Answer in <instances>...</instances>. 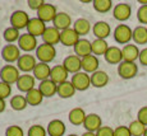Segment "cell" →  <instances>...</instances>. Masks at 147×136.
<instances>
[{"label": "cell", "mask_w": 147, "mask_h": 136, "mask_svg": "<svg viewBox=\"0 0 147 136\" xmlns=\"http://www.w3.org/2000/svg\"><path fill=\"white\" fill-rule=\"evenodd\" d=\"M55 56H56L55 46L44 43V42L41 45H38L37 50H36V59H38V62L49 64L55 59Z\"/></svg>", "instance_id": "cell-1"}, {"label": "cell", "mask_w": 147, "mask_h": 136, "mask_svg": "<svg viewBox=\"0 0 147 136\" xmlns=\"http://www.w3.org/2000/svg\"><path fill=\"white\" fill-rule=\"evenodd\" d=\"M113 36H114L115 42L125 46V45H128L129 42H131V39L133 38V29L127 24H119L114 29Z\"/></svg>", "instance_id": "cell-2"}, {"label": "cell", "mask_w": 147, "mask_h": 136, "mask_svg": "<svg viewBox=\"0 0 147 136\" xmlns=\"http://www.w3.org/2000/svg\"><path fill=\"white\" fill-rule=\"evenodd\" d=\"M19 76H21V73H19V69L14 65H5L1 70H0V79L1 81L8 84H17Z\"/></svg>", "instance_id": "cell-3"}, {"label": "cell", "mask_w": 147, "mask_h": 136, "mask_svg": "<svg viewBox=\"0 0 147 136\" xmlns=\"http://www.w3.org/2000/svg\"><path fill=\"white\" fill-rule=\"evenodd\" d=\"M37 65V60L36 56L30 55V53H24L19 57V60L17 61V67L19 69V71H23L24 74H30L31 71H33V69Z\"/></svg>", "instance_id": "cell-4"}, {"label": "cell", "mask_w": 147, "mask_h": 136, "mask_svg": "<svg viewBox=\"0 0 147 136\" xmlns=\"http://www.w3.org/2000/svg\"><path fill=\"white\" fill-rule=\"evenodd\" d=\"M118 74L121 79H125V80L133 79L138 74V66L136 65V62L123 61L118 65Z\"/></svg>", "instance_id": "cell-5"}, {"label": "cell", "mask_w": 147, "mask_h": 136, "mask_svg": "<svg viewBox=\"0 0 147 136\" xmlns=\"http://www.w3.org/2000/svg\"><path fill=\"white\" fill-rule=\"evenodd\" d=\"M70 81H72V84L74 85L76 90L83 92V90H87L91 87V75L84 71H80L72 76V80Z\"/></svg>", "instance_id": "cell-6"}, {"label": "cell", "mask_w": 147, "mask_h": 136, "mask_svg": "<svg viewBox=\"0 0 147 136\" xmlns=\"http://www.w3.org/2000/svg\"><path fill=\"white\" fill-rule=\"evenodd\" d=\"M22 56L21 49H19L17 45H7V46L3 47L1 50V57L3 60L8 64H12V62H17L19 60V57Z\"/></svg>", "instance_id": "cell-7"}, {"label": "cell", "mask_w": 147, "mask_h": 136, "mask_svg": "<svg viewBox=\"0 0 147 136\" xmlns=\"http://www.w3.org/2000/svg\"><path fill=\"white\" fill-rule=\"evenodd\" d=\"M30 17L26 12L23 10H17L10 15V27L17 28V29H23L27 28L28 23H30Z\"/></svg>", "instance_id": "cell-8"}, {"label": "cell", "mask_w": 147, "mask_h": 136, "mask_svg": "<svg viewBox=\"0 0 147 136\" xmlns=\"http://www.w3.org/2000/svg\"><path fill=\"white\" fill-rule=\"evenodd\" d=\"M18 47L21 50H23L24 52H31V51H36L38 47L37 45V37L30 35V33H24V35L21 36L18 41Z\"/></svg>", "instance_id": "cell-9"}, {"label": "cell", "mask_w": 147, "mask_h": 136, "mask_svg": "<svg viewBox=\"0 0 147 136\" xmlns=\"http://www.w3.org/2000/svg\"><path fill=\"white\" fill-rule=\"evenodd\" d=\"M56 14H58V10H56L55 5L45 3L40 9L37 10V18H40L45 23H49V22H53L55 19Z\"/></svg>", "instance_id": "cell-10"}, {"label": "cell", "mask_w": 147, "mask_h": 136, "mask_svg": "<svg viewBox=\"0 0 147 136\" xmlns=\"http://www.w3.org/2000/svg\"><path fill=\"white\" fill-rule=\"evenodd\" d=\"M132 14V7L127 3H119L113 9V17L119 22H125L131 18Z\"/></svg>", "instance_id": "cell-11"}, {"label": "cell", "mask_w": 147, "mask_h": 136, "mask_svg": "<svg viewBox=\"0 0 147 136\" xmlns=\"http://www.w3.org/2000/svg\"><path fill=\"white\" fill-rule=\"evenodd\" d=\"M63 66L67 69V71L69 74H77L81 71L82 69V59L78 57L77 55H69L64 59L63 61Z\"/></svg>", "instance_id": "cell-12"}, {"label": "cell", "mask_w": 147, "mask_h": 136, "mask_svg": "<svg viewBox=\"0 0 147 136\" xmlns=\"http://www.w3.org/2000/svg\"><path fill=\"white\" fill-rule=\"evenodd\" d=\"M80 35L76 32L73 28H68L65 31H61L60 35V43L64 45L67 47H74L77 45V42L80 41Z\"/></svg>", "instance_id": "cell-13"}, {"label": "cell", "mask_w": 147, "mask_h": 136, "mask_svg": "<svg viewBox=\"0 0 147 136\" xmlns=\"http://www.w3.org/2000/svg\"><path fill=\"white\" fill-rule=\"evenodd\" d=\"M46 23L45 22H42L40 18H31L30 19V23H28L27 25V31H28V33L30 35H32V36H35V37H38V36H41L42 37V35H44V32L46 31Z\"/></svg>", "instance_id": "cell-14"}, {"label": "cell", "mask_w": 147, "mask_h": 136, "mask_svg": "<svg viewBox=\"0 0 147 136\" xmlns=\"http://www.w3.org/2000/svg\"><path fill=\"white\" fill-rule=\"evenodd\" d=\"M83 127L86 129V131L97 132L100 130V127H102V120L97 113H90V115H87L86 120H84Z\"/></svg>", "instance_id": "cell-15"}, {"label": "cell", "mask_w": 147, "mask_h": 136, "mask_svg": "<svg viewBox=\"0 0 147 136\" xmlns=\"http://www.w3.org/2000/svg\"><path fill=\"white\" fill-rule=\"evenodd\" d=\"M68 75H69V73L67 71V69L63 66V64H61V65H56V66L51 67L50 79H51L55 84L60 85V84L68 81Z\"/></svg>", "instance_id": "cell-16"}, {"label": "cell", "mask_w": 147, "mask_h": 136, "mask_svg": "<svg viewBox=\"0 0 147 136\" xmlns=\"http://www.w3.org/2000/svg\"><path fill=\"white\" fill-rule=\"evenodd\" d=\"M92 33L95 35L96 38L98 39H106L111 33V27H110L109 23L104 21L96 22V23L92 25Z\"/></svg>", "instance_id": "cell-17"}, {"label": "cell", "mask_w": 147, "mask_h": 136, "mask_svg": "<svg viewBox=\"0 0 147 136\" xmlns=\"http://www.w3.org/2000/svg\"><path fill=\"white\" fill-rule=\"evenodd\" d=\"M35 84H36V79L33 75L30 74H22L19 76L18 81H17V88H18L21 92L28 93L30 90L35 89Z\"/></svg>", "instance_id": "cell-18"}, {"label": "cell", "mask_w": 147, "mask_h": 136, "mask_svg": "<svg viewBox=\"0 0 147 136\" xmlns=\"http://www.w3.org/2000/svg\"><path fill=\"white\" fill-rule=\"evenodd\" d=\"M98 65H100V62H98L97 56L92 55V53L86 56V57H82V69L87 74H94V73H96L98 70Z\"/></svg>", "instance_id": "cell-19"}, {"label": "cell", "mask_w": 147, "mask_h": 136, "mask_svg": "<svg viewBox=\"0 0 147 136\" xmlns=\"http://www.w3.org/2000/svg\"><path fill=\"white\" fill-rule=\"evenodd\" d=\"M60 35L61 32L59 29H56L55 27H47L44 35H42V41H44V43L55 46L60 42Z\"/></svg>", "instance_id": "cell-20"}, {"label": "cell", "mask_w": 147, "mask_h": 136, "mask_svg": "<svg viewBox=\"0 0 147 136\" xmlns=\"http://www.w3.org/2000/svg\"><path fill=\"white\" fill-rule=\"evenodd\" d=\"M73 49H74V53L78 57H86L92 53V42H90L86 38H81Z\"/></svg>", "instance_id": "cell-21"}, {"label": "cell", "mask_w": 147, "mask_h": 136, "mask_svg": "<svg viewBox=\"0 0 147 136\" xmlns=\"http://www.w3.org/2000/svg\"><path fill=\"white\" fill-rule=\"evenodd\" d=\"M106 62L111 65H119L120 62H123V52L119 47L117 46H110L109 50L106 51V53L104 55Z\"/></svg>", "instance_id": "cell-22"}, {"label": "cell", "mask_w": 147, "mask_h": 136, "mask_svg": "<svg viewBox=\"0 0 147 136\" xmlns=\"http://www.w3.org/2000/svg\"><path fill=\"white\" fill-rule=\"evenodd\" d=\"M70 24H72V18H70L69 14H67L64 12L58 13L55 19L53 21V27H55L56 29H59L60 32L70 28Z\"/></svg>", "instance_id": "cell-23"}, {"label": "cell", "mask_w": 147, "mask_h": 136, "mask_svg": "<svg viewBox=\"0 0 147 136\" xmlns=\"http://www.w3.org/2000/svg\"><path fill=\"white\" fill-rule=\"evenodd\" d=\"M50 74H51V67L49 66V64H45V62H37L36 67L32 71V75L35 76V79L40 81L50 79Z\"/></svg>", "instance_id": "cell-24"}, {"label": "cell", "mask_w": 147, "mask_h": 136, "mask_svg": "<svg viewBox=\"0 0 147 136\" xmlns=\"http://www.w3.org/2000/svg\"><path fill=\"white\" fill-rule=\"evenodd\" d=\"M123 52V61H128V62H134L136 60H138L140 57V49H138L137 45H132L128 43L121 49Z\"/></svg>", "instance_id": "cell-25"}, {"label": "cell", "mask_w": 147, "mask_h": 136, "mask_svg": "<svg viewBox=\"0 0 147 136\" xmlns=\"http://www.w3.org/2000/svg\"><path fill=\"white\" fill-rule=\"evenodd\" d=\"M47 134L49 136H64L67 131L65 123L61 120H53L47 125Z\"/></svg>", "instance_id": "cell-26"}, {"label": "cell", "mask_w": 147, "mask_h": 136, "mask_svg": "<svg viewBox=\"0 0 147 136\" xmlns=\"http://www.w3.org/2000/svg\"><path fill=\"white\" fill-rule=\"evenodd\" d=\"M87 115L84 112L83 108L81 107H76V108L70 109L69 115H68V118H69V122L74 126H80V125L84 123V120H86Z\"/></svg>", "instance_id": "cell-27"}, {"label": "cell", "mask_w": 147, "mask_h": 136, "mask_svg": "<svg viewBox=\"0 0 147 136\" xmlns=\"http://www.w3.org/2000/svg\"><path fill=\"white\" fill-rule=\"evenodd\" d=\"M38 89L41 90V93L44 94V97L51 98L58 93V84H55L51 79H47V80L40 81L38 84Z\"/></svg>", "instance_id": "cell-28"}, {"label": "cell", "mask_w": 147, "mask_h": 136, "mask_svg": "<svg viewBox=\"0 0 147 136\" xmlns=\"http://www.w3.org/2000/svg\"><path fill=\"white\" fill-rule=\"evenodd\" d=\"M109 83V75L106 71L97 70L96 73L91 74V85L95 88H104Z\"/></svg>", "instance_id": "cell-29"}, {"label": "cell", "mask_w": 147, "mask_h": 136, "mask_svg": "<svg viewBox=\"0 0 147 136\" xmlns=\"http://www.w3.org/2000/svg\"><path fill=\"white\" fill-rule=\"evenodd\" d=\"M73 29H74L81 37V36L88 35L90 31L92 29V27H91V23H90L86 18H80L74 22V24H73Z\"/></svg>", "instance_id": "cell-30"}, {"label": "cell", "mask_w": 147, "mask_h": 136, "mask_svg": "<svg viewBox=\"0 0 147 136\" xmlns=\"http://www.w3.org/2000/svg\"><path fill=\"white\" fill-rule=\"evenodd\" d=\"M26 99H27L28 106H38V104L42 103L44 94L41 93V90L38 88H35V89L26 93Z\"/></svg>", "instance_id": "cell-31"}, {"label": "cell", "mask_w": 147, "mask_h": 136, "mask_svg": "<svg viewBox=\"0 0 147 136\" xmlns=\"http://www.w3.org/2000/svg\"><path fill=\"white\" fill-rule=\"evenodd\" d=\"M76 92L77 90H76L74 85L72 84V81H65V83L58 85V93L56 94L60 98H70L74 95Z\"/></svg>", "instance_id": "cell-32"}, {"label": "cell", "mask_w": 147, "mask_h": 136, "mask_svg": "<svg viewBox=\"0 0 147 136\" xmlns=\"http://www.w3.org/2000/svg\"><path fill=\"white\" fill-rule=\"evenodd\" d=\"M136 45H146L147 43V27L138 25L133 29V38Z\"/></svg>", "instance_id": "cell-33"}, {"label": "cell", "mask_w": 147, "mask_h": 136, "mask_svg": "<svg viewBox=\"0 0 147 136\" xmlns=\"http://www.w3.org/2000/svg\"><path fill=\"white\" fill-rule=\"evenodd\" d=\"M109 43L106 42V39H98L96 38L95 41H92V55L95 56H101L105 55L106 51L109 50Z\"/></svg>", "instance_id": "cell-34"}, {"label": "cell", "mask_w": 147, "mask_h": 136, "mask_svg": "<svg viewBox=\"0 0 147 136\" xmlns=\"http://www.w3.org/2000/svg\"><path fill=\"white\" fill-rule=\"evenodd\" d=\"M9 104L14 111H23V109H26V107L28 106L26 95H22V94L13 95V97L10 98Z\"/></svg>", "instance_id": "cell-35"}, {"label": "cell", "mask_w": 147, "mask_h": 136, "mask_svg": "<svg viewBox=\"0 0 147 136\" xmlns=\"http://www.w3.org/2000/svg\"><path fill=\"white\" fill-rule=\"evenodd\" d=\"M92 5H94V9L97 13H107L111 10L113 1L111 0H94Z\"/></svg>", "instance_id": "cell-36"}, {"label": "cell", "mask_w": 147, "mask_h": 136, "mask_svg": "<svg viewBox=\"0 0 147 136\" xmlns=\"http://www.w3.org/2000/svg\"><path fill=\"white\" fill-rule=\"evenodd\" d=\"M128 129H129V131H131L132 136H143L145 135L147 126H145V125H143L142 122H140L138 120H134L129 123Z\"/></svg>", "instance_id": "cell-37"}, {"label": "cell", "mask_w": 147, "mask_h": 136, "mask_svg": "<svg viewBox=\"0 0 147 136\" xmlns=\"http://www.w3.org/2000/svg\"><path fill=\"white\" fill-rule=\"evenodd\" d=\"M3 36H4V39L8 42V43H13V42L16 41H19V38H21V33H19V31L17 29V28H13V27H8L7 29L4 31V33H3Z\"/></svg>", "instance_id": "cell-38"}, {"label": "cell", "mask_w": 147, "mask_h": 136, "mask_svg": "<svg viewBox=\"0 0 147 136\" xmlns=\"http://www.w3.org/2000/svg\"><path fill=\"white\" fill-rule=\"evenodd\" d=\"M47 130L41 125H33L28 129V136H46Z\"/></svg>", "instance_id": "cell-39"}, {"label": "cell", "mask_w": 147, "mask_h": 136, "mask_svg": "<svg viewBox=\"0 0 147 136\" xmlns=\"http://www.w3.org/2000/svg\"><path fill=\"white\" fill-rule=\"evenodd\" d=\"M5 136H24V131L22 127L17 126V125H12L7 129Z\"/></svg>", "instance_id": "cell-40"}, {"label": "cell", "mask_w": 147, "mask_h": 136, "mask_svg": "<svg viewBox=\"0 0 147 136\" xmlns=\"http://www.w3.org/2000/svg\"><path fill=\"white\" fill-rule=\"evenodd\" d=\"M10 93H12V85L8 83H4V81H0V98H8L10 95Z\"/></svg>", "instance_id": "cell-41"}, {"label": "cell", "mask_w": 147, "mask_h": 136, "mask_svg": "<svg viewBox=\"0 0 147 136\" xmlns=\"http://www.w3.org/2000/svg\"><path fill=\"white\" fill-rule=\"evenodd\" d=\"M137 19L141 24H147V5H141L137 10Z\"/></svg>", "instance_id": "cell-42"}, {"label": "cell", "mask_w": 147, "mask_h": 136, "mask_svg": "<svg viewBox=\"0 0 147 136\" xmlns=\"http://www.w3.org/2000/svg\"><path fill=\"white\" fill-rule=\"evenodd\" d=\"M114 136H132L128 126H118L114 129Z\"/></svg>", "instance_id": "cell-43"}, {"label": "cell", "mask_w": 147, "mask_h": 136, "mask_svg": "<svg viewBox=\"0 0 147 136\" xmlns=\"http://www.w3.org/2000/svg\"><path fill=\"white\" fill-rule=\"evenodd\" d=\"M137 120L147 126V106H143L137 113Z\"/></svg>", "instance_id": "cell-44"}, {"label": "cell", "mask_w": 147, "mask_h": 136, "mask_svg": "<svg viewBox=\"0 0 147 136\" xmlns=\"http://www.w3.org/2000/svg\"><path fill=\"white\" fill-rule=\"evenodd\" d=\"M96 135L97 136H114V129H111L110 126H102L96 132Z\"/></svg>", "instance_id": "cell-45"}, {"label": "cell", "mask_w": 147, "mask_h": 136, "mask_svg": "<svg viewBox=\"0 0 147 136\" xmlns=\"http://www.w3.org/2000/svg\"><path fill=\"white\" fill-rule=\"evenodd\" d=\"M46 1L44 0H28V7L33 10H38Z\"/></svg>", "instance_id": "cell-46"}, {"label": "cell", "mask_w": 147, "mask_h": 136, "mask_svg": "<svg viewBox=\"0 0 147 136\" xmlns=\"http://www.w3.org/2000/svg\"><path fill=\"white\" fill-rule=\"evenodd\" d=\"M138 60H140L141 65H143V66H147V47H146V49H143V50H141Z\"/></svg>", "instance_id": "cell-47"}, {"label": "cell", "mask_w": 147, "mask_h": 136, "mask_svg": "<svg viewBox=\"0 0 147 136\" xmlns=\"http://www.w3.org/2000/svg\"><path fill=\"white\" fill-rule=\"evenodd\" d=\"M5 108H7V102H5V99H1V98H0V113L4 112Z\"/></svg>", "instance_id": "cell-48"}, {"label": "cell", "mask_w": 147, "mask_h": 136, "mask_svg": "<svg viewBox=\"0 0 147 136\" xmlns=\"http://www.w3.org/2000/svg\"><path fill=\"white\" fill-rule=\"evenodd\" d=\"M82 136H97L96 132H90V131H86L84 134H82Z\"/></svg>", "instance_id": "cell-49"}, {"label": "cell", "mask_w": 147, "mask_h": 136, "mask_svg": "<svg viewBox=\"0 0 147 136\" xmlns=\"http://www.w3.org/2000/svg\"><path fill=\"white\" fill-rule=\"evenodd\" d=\"M68 136H78V135H76V134H70V135H68Z\"/></svg>", "instance_id": "cell-50"}, {"label": "cell", "mask_w": 147, "mask_h": 136, "mask_svg": "<svg viewBox=\"0 0 147 136\" xmlns=\"http://www.w3.org/2000/svg\"><path fill=\"white\" fill-rule=\"evenodd\" d=\"M143 136H147V129H146V131H145V135H143Z\"/></svg>", "instance_id": "cell-51"}]
</instances>
